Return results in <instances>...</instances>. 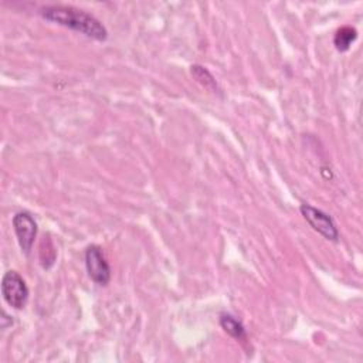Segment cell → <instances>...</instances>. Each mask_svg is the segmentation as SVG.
I'll return each instance as SVG.
<instances>
[{"mask_svg":"<svg viewBox=\"0 0 363 363\" xmlns=\"http://www.w3.org/2000/svg\"><path fill=\"white\" fill-rule=\"evenodd\" d=\"M40 14L48 21L68 27L89 38L104 41L108 37V31L105 26L96 17L74 6H64V4L44 6L40 9Z\"/></svg>","mask_w":363,"mask_h":363,"instance_id":"cell-1","label":"cell"},{"mask_svg":"<svg viewBox=\"0 0 363 363\" xmlns=\"http://www.w3.org/2000/svg\"><path fill=\"white\" fill-rule=\"evenodd\" d=\"M1 295L7 305L21 309L28 301V288L17 271H7L1 278Z\"/></svg>","mask_w":363,"mask_h":363,"instance_id":"cell-2","label":"cell"},{"mask_svg":"<svg viewBox=\"0 0 363 363\" xmlns=\"http://www.w3.org/2000/svg\"><path fill=\"white\" fill-rule=\"evenodd\" d=\"M301 214L306 220V223L322 237L330 241H337L339 238V231L336 228V224L333 223L332 217L326 214L325 211L311 206V204H301L299 207Z\"/></svg>","mask_w":363,"mask_h":363,"instance_id":"cell-3","label":"cell"},{"mask_svg":"<svg viewBox=\"0 0 363 363\" xmlns=\"http://www.w3.org/2000/svg\"><path fill=\"white\" fill-rule=\"evenodd\" d=\"M85 268L89 278L98 284L105 286L111 279V267L102 252L99 245H89L85 250Z\"/></svg>","mask_w":363,"mask_h":363,"instance_id":"cell-4","label":"cell"},{"mask_svg":"<svg viewBox=\"0 0 363 363\" xmlns=\"http://www.w3.org/2000/svg\"><path fill=\"white\" fill-rule=\"evenodd\" d=\"M13 228L18 241V245L24 254H28L33 248L34 240L37 237V223L28 211H18L13 216Z\"/></svg>","mask_w":363,"mask_h":363,"instance_id":"cell-5","label":"cell"},{"mask_svg":"<svg viewBox=\"0 0 363 363\" xmlns=\"http://www.w3.org/2000/svg\"><path fill=\"white\" fill-rule=\"evenodd\" d=\"M220 326L224 329V332L227 335H230L231 337L245 342L247 340V332L244 325L231 313H221L220 315Z\"/></svg>","mask_w":363,"mask_h":363,"instance_id":"cell-6","label":"cell"},{"mask_svg":"<svg viewBox=\"0 0 363 363\" xmlns=\"http://www.w3.org/2000/svg\"><path fill=\"white\" fill-rule=\"evenodd\" d=\"M356 38H357V31L350 26H343L335 33L333 45L337 51L345 52L350 48V45L354 43Z\"/></svg>","mask_w":363,"mask_h":363,"instance_id":"cell-7","label":"cell"},{"mask_svg":"<svg viewBox=\"0 0 363 363\" xmlns=\"http://www.w3.org/2000/svg\"><path fill=\"white\" fill-rule=\"evenodd\" d=\"M190 72L191 75L196 78L197 82H200L204 88L216 92L217 91V82L214 79V77L211 75V72L208 69H206L201 65H191L190 67Z\"/></svg>","mask_w":363,"mask_h":363,"instance_id":"cell-8","label":"cell"}]
</instances>
